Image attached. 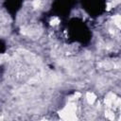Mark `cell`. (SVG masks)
<instances>
[{"label":"cell","mask_w":121,"mask_h":121,"mask_svg":"<svg viewBox=\"0 0 121 121\" xmlns=\"http://www.w3.org/2000/svg\"><path fill=\"white\" fill-rule=\"evenodd\" d=\"M95 96L93 93H88L87 94V100H88L89 103H93L95 101Z\"/></svg>","instance_id":"1"}]
</instances>
